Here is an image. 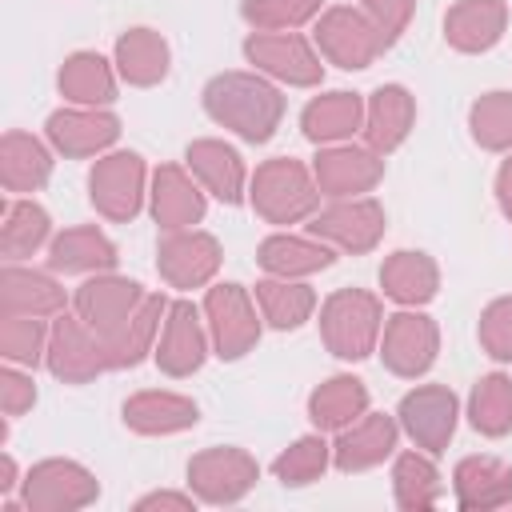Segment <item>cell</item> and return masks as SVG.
I'll list each match as a JSON object with an SVG mask.
<instances>
[{
  "label": "cell",
  "mask_w": 512,
  "mask_h": 512,
  "mask_svg": "<svg viewBox=\"0 0 512 512\" xmlns=\"http://www.w3.org/2000/svg\"><path fill=\"white\" fill-rule=\"evenodd\" d=\"M204 108L212 120L236 128L244 140H268L272 128L280 124L284 100L272 84L244 76V72H224L204 88Z\"/></svg>",
  "instance_id": "1"
},
{
  "label": "cell",
  "mask_w": 512,
  "mask_h": 512,
  "mask_svg": "<svg viewBox=\"0 0 512 512\" xmlns=\"http://www.w3.org/2000/svg\"><path fill=\"white\" fill-rule=\"evenodd\" d=\"M320 332H324V344L344 356V360H360L372 352L376 344V332H380V304L368 296V292H356V288H344L336 292L324 312H320Z\"/></svg>",
  "instance_id": "2"
},
{
  "label": "cell",
  "mask_w": 512,
  "mask_h": 512,
  "mask_svg": "<svg viewBox=\"0 0 512 512\" xmlns=\"http://www.w3.org/2000/svg\"><path fill=\"white\" fill-rule=\"evenodd\" d=\"M252 204L272 224H292L316 208V188L296 160H268L256 168Z\"/></svg>",
  "instance_id": "3"
},
{
  "label": "cell",
  "mask_w": 512,
  "mask_h": 512,
  "mask_svg": "<svg viewBox=\"0 0 512 512\" xmlns=\"http://www.w3.org/2000/svg\"><path fill=\"white\" fill-rule=\"evenodd\" d=\"M316 40H320L324 56L340 68H364L376 60L380 48H388L384 36L376 32V24L356 8H328L316 28Z\"/></svg>",
  "instance_id": "4"
},
{
  "label": "cell",
  "mask_w": 512,
  "mask_h": 512,
  "mask_svg": "<svg viewBox=\"0 0 512 512\" xmlns=\"http://www.w3.org/2000/svg\"><path fill=\"white\" fill-rule=\"evenodd\" d=\"M140 308V288L132 280H116V276H100V280H88L80 292H76V312L80 320L104 340L112 344L124 324L132 320V312Z\"/></svg>",
  "instance_id": "5"
},
{
  "label": "cell",
  "mask_w": 512,
  "mask_h": 512,
  "mask_svg": "<svg viewBox=\"0 0 512 512\" xmlns=\"http://www.w3.org/2000/svg\"><path fill=\"white\" fill-rule=\"evenodd\" d=\"M96 500V480L68 460H44L24 480V504L32 512H64Z\"/></svg>",
  "instance_id": "6"
},
{
  "label": "cell",
  "mask_w": 512,
  "mask_h": 512,
  "mask_svg": "<svg viewBox=\"0 0 512 512\" xmlns=\"http://www.w3.org/2000/svg\"><path fill=\"white\" fill-rule=\"evenodd\" d=\"M188 480L204 500H236L256 484V460L240 448H208L192 456Z\"/></svg>",
  "instance_id": "7"
},
{
  "label": "cell",
  "mask_w": 512,
  "mask_h": 512,
  "mask_svg": "<svg viewBox=\"0 0 512 512\" xmlns=\"http://www.w3.org/2000/svg\"><path fill=\"white\" fill-rule=\"evenodd\" d=\"M204 312H208V320H212V340H216L220 356L236 360V356H244V352L256 344L260 324H256V312H252L244 288H236V284L212 288L208 300H204Z\"/></svg>",
  "instance_id": "8"
},
{
  "label": "cell",
  "mask_w": 512,
  "mask_h": 512,
  "mask_svg": "<svg viewBox=\"0 0 512 512\" xmlns=\"http://www.w3.org/2000/svg\"><path fill=\"white\" fill-rule=\"evenodd\" d=\"M48 364H52V372L64 376V380H92L96 372L112 368V356H108V344L96 340L88 324L64 316V320H56V328H52Z\"/></svg>",
  "instance_id": "9"
},
{
  "label": "cell",
  "mask_w": 512,
  "mask_h": 512,
  "mask_svg": "<svg viewBox=\"0 0 512 512\" xmlns=\"http://www.w3.org/2000/svg\"><path fill=\"white\" fill-rule=\"evenodd\" d=\"M140 184H144V164L132 152H116L92 168V204L108 220H128L140 208Z\"/></svg>",
  "instance_id": "10"
},
{
  "label": "cell",
  "mask_w": 512,
  "mask_h": 512,
  "mask_svg": "<svg viewBox=\"0 0 512 512\" xmlns=\"http://www.w3.org/2000/svg\"><path fill=\"white\" fill-rule=\"evenodd\" d=\"M400 420H404V428L412 432V440H416L420 448L444 452L448 440H452V428H456V400H452V392L440 388V384L416 388L412 396H404Z\"/></svg>",
  "instance_id": "11"
},
{
  "label": "cell",
  "mask_w": 512,
  "mask_h": 512,
  "mask_svg": "<svg viewBox=\"0 0 512 512\" xmlns=\"http://www.w3.org/2000/svg\"><path fill=\"white\" fill-rule=\"evenodd\" d=\"M220 264V244L204 232H172L160 244V276L176 288L204 284Z\"/></svg>",
  "instance_id": "12"
},
{
  "label": "cell",
  "mask_w": 512,
  "mask_h": 512,
  "mask_svg": "<svg viewBox=\"0 0 512 512\" xmlns=\"http://www.w3.org/2000/svg\"><path fill=\"white\" fill-rule=\"evenodd\" d=\"M248 60L260 64L264 72L288 80V84H316L320 80V64L308 52V44L300 36H284V32H256L244 44Z\"/></svg>",
  "instance_id": "13"
},
{
  "label": "cell",
  "mask_w": 512,
  "mask_h": 512,
  "mask_svg": "<svg viewBox=\"0 0 512 512\" xmlns=\"http://www.w3.org/2000/svg\"><path fill=\"white\" fill-rule=\"evenodd\" d=\"M436 356V324L428 316L400 312L384 328V364L400 376H416Z\"/></svg>",
  "instance_id": "14"
},
{
  "label": "cell",
  "mask_w": 512,
  "mask_h": 512,
  "mask_svg": "<svg viewBox=\"0 0 512 512\" xmlns=\"http://www.w3.org/2000/svg\"><path fill=\"white\" fill-rule=\"evenodd\" d=\"M316 236L324 240H336L340 248H352V252H368L380 232H384V212L380 204L372 200H356V204H336L328 212L316 216V224H308Z\"/></svg>",
  "instance_id": "15"
},
{
  "label": "cell",
  "mask_w": 512,
  "mask_h": 512,
  "mask_svg": "<svg viewBox=\"0 0 512 512\" xmlns=\"http://www.w3.org/2000/svg\"><path fill=\"white\" fill-rule=\"evenodd\" d=\"M160 368L168 376H188L192 368H200L204 360V328H200V316L192 304H172L168 308V324H164V340H160V352H156Z\"/></svg>",
  "instance_id": "16"
},
{
  "label": "cell",
  "mask_w": 512,
  "mask_h": 512,
  "mask_svg": "<svg viewBox=\"0 0 512 512\" xmlns=\"http://www.w3.org/2000/svg\"><path fill=\"white\" fill-rule=\"evenodd\" d=\"M504 20H508V12L500 0H460L444 20V36L460 52H480L500 40Z\"/></svg>",
  "instance_id": "17"
},
{
  "label": "cell",
  "mask_w": 512,
  "mask_h": 512,
  "mask_svg": "<svg viewBox=\"0 0 512 512\" xmlns=\"http://www.w3.org/2000/svg\"><path fill=\"white\" fill-rule=\"evenodd\" d=\"M460 508H496L512 500V468L492 456H468L456 464Z\"/></svg>",
  "instance_id": "18"
},
{
  "label": "cell",
  "mask_w": 512,
  "mask_h": 512,
  "mask_svg": "<svg viewBox=\"0 0 512 512\" xmlns=\"http://www.w3.org/2000/svg\"><path fill=\"white\" fill-rule=\"evenodd\" d=\"M380 172H384V164L360 148H332V152H320V160H316V184L328 196L364 192L380 180Z\"/></svg>",
  "instance_id": "19"
},
{
  "label": "cell",
  "mask_w": 512,
  "mask_h": 512,
  "mask_svg": "<svg viewBox=\"0 0 512 512\" xmlns=\"http://www.w3.org/2000/svg\"><path fill=\"white\" fill-rule=\"evenodd\" d=\"M116 132H120V124L108 112H56L48 120L52 144L60 152H68V156H88V152L112 144Z\"/></svg>",
  "instance_id": "20"
},
{
  "label": "cell",
  "mask_w": 512,
  "mask_h": 512,
  "mask_svg": "<svg viewBox=\"0 0 512 512\" xmlns=\"http://www.w3.org/2000/svg\"><path fill=\"white\" fill-rule=\"evenodd\" d=\"M0 304L4 316H48L64 308V292L40 276V272H24V268H4L0 276Z\"/></svg>",
  "instance_id": "21"
},
{
  "label": "cell",
  "mask_w": 512,
  "mask_h": 512,
  "mask_svg": "<svg viewBox=\"0 0 512 512\" xmlns=\"http://www.w3.org/2000/svg\"><path fill=\"white\" fill-rule=\"evenodd\" d=\"M152 208H156V220L172 232L196 224L204 216V196L196 192V184L176 168V164H164L156 172V192H152Z\"/></svg>",
  "instance_id": "22"
},
{
  "label": "cell",
  "mask_w": 512,
  "mask_h": 512,
  "mask_svg": "<svg viewBox=\"0 0 512 512\" xmlns=\"http://www.w3.org/2000/svg\"><path fill=\"white\" fill-rule=\"evenodd\" d=\"M188 164H192V172L208 184V192H216V196L228 200V204L240 200L244 164H240V156H236L228 144H220V140H196V144L188 148Z\"/></svg>",
  "instance_id": "23"
},
{
  "label": "cell",
  "mask_w": 512,
  "mask_h": 512,
  "mask_svg": "<svg viewBox=\"0 0 512 512\" xmlns=\"http://www.w3.org/2000/svg\"><path fill=\"white\" fill-rule=\"evenodd\" d=\"M392 448H396V424L388 416H368L336 440V464L344 472H356V468H368V464L384 460Z\"/></svg>",
  "instance_id": "24"
},
{
  "label": "cell",
  "mask_w": 512,
  "mask_h": 512,
  "mask_svg": "<svg viewBox=\"0 0 512 512\" xmlns=\"http://www.w3.org/2000/svg\"><path fill=\"white\" fill-rule=\"evenodd\" d=\"M380 284L400 304H424L436 292V264L420 252H396L380 268Z\"/></svg>",
  "instance_id": "25"
},
{
  "label": "cell",
  "mask_w": 512,
  "mask_h": 512,
  "mask_svg": "<svg viewBox=\"0 0 512 512\" xmlns=\"http://www.w3.org/2000/svg\"><path fill=\"white\" fill-rule=\"evenodd\" d=\"M124 420L136 432H176L196 420V408L192 400L172 396V392H140L124 404Z\"/></svg>",
  "instance_id": "26"
},
{
  "label": "cell",
  "mask_w": 512,
  "mask_h": 512,
  "mask_svg": "<svg viewBox=\"0 0 512 512\" xmlns=\"http://www.w3.org/2000/svg\"><path fill=\"white\" fill-rule=\"evenodd\" d=\"M408 128H412V96L404 88H380L368 104V128H364L368 144L376 152H388L408 136Z\"/></svg>",
  "instance_id": "27"
},
{
  "label": "cell",
  "mask_w": 512,
  "mask_h": 512,
  "mask_svg": "<svg viewBox=\"0 0 512 512\" xmlns=\"http://www.w3.org/2000/svg\"><path fill=\"white\" fill-rule=\"evenodd\" d=\"M0 180L12 192L40 188L48 180V152L24 132H8L0 144Z\"/></svg>",
  "instance_id": "28"
},
{
  "label": "cell",
  "mask_w": 512,
  "mask_h": 512,
  "mask_svg": "<svg viewBox=\"0 0 512 512\" xmlns=\"http://www.w3.org/2000/svg\"><path fill=\"white\" fill-rule=\"evenodd\" d=\"M364 120V104L352 92H332L320 96L304 108V132L312 140H336V136H352Z\"/></svg>",
  "instance_id": "29"
},
{
  "label": "cell",
  "mask_w": 512,
  "mask_h": 512,
  "mask_svg": "<svg viewBox=\"0 0 512 512\" xmlns=\"http://www.w3.org/2000/svg\"><path fill=\"white\" fill-rule=\"evenodd\" d=\"M116 60H120V72L132 84H156L164 76V68H168V48H164V40L156 32L136 28L116 44Z\"/></svg>",
  "instance_id": "30"
},
{
  "label": "cell",
  "mask_w": 512,
  "mask_h": 512,
  "mask_svg": "<svg viewBox=\"0 0 512 512\" xmlns=\"http://www.w3.org/2000/svg\"><path fill=\"white\" fill-rule=\"evenodd\" d=\"M52 268L64 272H88V268H112L116 248L96 232V228H72L52 244Z\"/></svg>",
  "instance_id": "31"
},
{
  "label": "cell",
  "mask_w": 512,
  "mask_h": 512,
  "mask_svg": "<svg viewBox=\"0 0 512 512\" xmlns=\"http://www.w3.org/2000/svg\"><path fill=\"white\" fill-rule=\"evenodd\" d=\"M368 404V392L352 376H336L312 392V420L320 428H344L352 416H360Z\"/></svg>",
  "instance_id": "32"
},
{
  "label": "cell",
  "mask_w": 512,
  "mask_h": 512,
  "mask_svg": "<svg viewBox=\"0 0 512 512\" xmlns=\"http://www.w3.org/2000/svg\"><path fill=\"white\" fill-rule=\"evenodd\" d=\"M332 260L328 248L312 244V240H296V236H272L260 244V264L276 276H304V272H316Z\"/></svg>",
  "instance_id": "33"
},
{
  "label": "cell",
  "mask_w": 512,
  "mask_h": 512,
  "mask_svg": "<svg viewBox=\"0 0 512 512\" xmlns=\"http://www.w3.org/2000/svg\"><path fill=\"white\" fill-rule=\"evenodd\" d=\"M60 88H64V96H72L80 104H108L112 100V72L100 56L80 52L60 68Z\"/></svg>",
  "instance_id": "34"
},
{
  "label": "cell",
  "mask_w": 512,
  "mask_h": 512,
  "mask_svg": "<svg viewBox=\"0 0 512 512\" xmlns=\"http://www.w3.org/2000/svg\"><path fill=\"white\" fill-rule=\"evenodd\" d=\"M160 312H164V300L160 296H144L140 308L132 312V320L124 324V332L108 344V356H112V368H124V364H136L148 344H152V332L160 324Z\"/></svg>",
  "instance_id": "35"
},
{
  "label": "cell",
  "mask_w": 512,
  "mask_h": 512,
  "mask_svg": "<svg viewBox=\"0 0 512 512\" xmlns=\"http://www.w3.org/2000/svg\"><path fill=\"white\" fill-rule=\"evenodd\" d=\"M256 300L264 308V316L276 324V328H296L308 320L316 296L304 288V284H284V280H264L256 284Z\"/></svg>",
  "instance_id": "36"
},
{
  "label": "cell",
  "mask_w": 512,
  "mask_h": 512,
  "mask_svg": "<svg viewBox=\"0 0 512 512\" xmlns=\"http://www.w3.org/2000/svg\"><path fill=\"white\" fill-rule=\"evenodd\" d=\"M472 424L488 436H500L512 428V380L508 376H488L472 392Z\"/></svg>",
  "instance_id": "37"
},
{
  "label": "cell",
  "mask_w": 512,
  "mask_h": 512,
  "mask_svg": "<svg viewBox=\"0 0 512 512\" xmlns=\"http://www.w3.org/2000/svg\"><path fill=\"white\" fill-rule=\"evenodd\" d=\"M48 236V216L36 204H8L4 208V232H0V248L8 260L28 256L40 240Z\"/></svg>",
  "instance_id": "38"
},
{
  "label": "cell",
  "mask_w": 512,
  "mask_h": 512,
  "mask_svg": "<svg viewBox=\"0 0 512 512\" xmlns=\"http://www.w3.org/2000/svg\"><path fill=\"white\" fill-rule=\"evenodd\" d=\"M392 480H396V500H400V508H428V504L440 496V476H436V468H432L424 456H416V452H408V456L396 460Z\"/></svg>",
  "instance_id": "39"
},
{
  "label": "cell",
  "mask_w": 512,
  "mask_h": 512,
  "mask_svg": "<svg viewBox=\"0 0 512 512\" xmlns=\"http://www.w3.org/2000/svg\"><path fill=\"white\" fill-rule=\"evenodd\" d=\"M472 132L484 148L512 144V92H492L472 108Z\"/></svg>",
  "instance_id": "40"
},
{
  "label": "cell",
  "mask_w": 512,
  "mask_h": 512,
  "mask_svg": "<svg viewBox=\"0 0 512 512\" xmlns=\"http://www.w3.org/2000/svg\"><path fill=\"white\" fill-rule=\"evenodd\" d=\"M324 464H328V444L316 440V436H308V440L292 444V448L276 460V476H280L284 484H308V480H316V476L324 472Z\"/></svg>",
  "instance_id": "41"
},
{
  "label": "cell",
  "mask_w": 512,
  "mask_h": 512,
  "mask_svg": "<svg viewBox=\"0 0 512 512\" xmlns=\"http://www.w3.org/2000/svg\"><path fill=\"white\" fill-rule=\"evenodd\" d=\"M0 348L8 360H24V364H36L40 348H44V328L36 316H4V328H0Z\"/></svg>",
  "instance_id": "42"
},
{
  "label": "cell",
  "mask_w": 512,
  "mask_h": 512,
  "mask_svg": "<svg viewBox=\"0 0 512 512\" xmlns=\"http://www.w3.org/2000/svg\"><path fill=\"white\" fill-rule=\"evenodd\" d=\"M320 8V0H248L244 16L256 28H292L300 20H308Z\"/></svg>",
  "instance_id": "43"
},
{
  "label": "cell",
  "mask_w": 512,
  "mask_h": 512,
  "mask_svg": "<svg viewBox=\"0 0 512 512\" xmlns=\"http://www.w3.org/2000/svg\"><path fill=\"white\" fill-rule=\"evenodd\" d=\"M480 344L496 360H512V300H496L480 320Z\"/></svg>",
  "instance_id": "44"
},
{
  "label": "cell",
  "mask_w": 512,
  "mask_h": 512,
  "mask_svg": "<svg viewBox=\"0 0 512 512\" xmlns=\"http://www.w3.org/2000/svg\"><path fill=\"white\" fill-rule=\"evenodd\" d=\"M412 4L416 0H364V12L376 24V32L384 36V44H392L404 32V24L412 16Z\"/></svg>",
  "instance_id": "45"
},
{
  "label": "cell",
  "mask_w": 512,
  "mask_h": 512,
  "mask_svg": "<svg viewBox=\"0 0 512 512\" xmlns=\"http://www.w3.org/2000/svg\"><path fill=\"white\" fill-rule=\"evenodd\" d=\"M32 400H36L32 380L20 376V372H12V368H4V372H0V408H4L8 416H20L24 408H32Z\"/></svg>",
  "instance_id": "46"
},
{
  "label": "cell",
  "mask_w": 512,
  "mask_h": 512,
  "mask_svg": "<svg viewBox=\"0 0 512 512\" xmlns=\"http://www.w3.org/2000/svg\"><path fill=\"white\" fill-rule=\"evenodd\" d=\"M496 192H500L504 212L512 216V160H504V168H500V176H496Z\"/></svg>",
  "instance_id": "47"
},
{
  "label": "cell",
  "mask_w": 512,
  "mask_h": 512,
  "mask_svg": "<svg viewBox=\"0 0 512 512\" xmlns=\"http://www.w3.org/2000/svg\"><path fill=\"white\" fill-rule=\"evenodd\" d=\"M136 508H140V512H148V508H188V500H184V496H168V492H160V496H144Z\"/></svg>",
  "instance_id": "48"
},
{
  "label": "cell",
  "mask_w": 512,
  "mask_h": 512,
  "mask_svg": "<svg viewBox=\"0 0 512 512\" xmlns=\"http://www.w3.org/2000/svg\"><path fill=\"white\" fill-rule=\"evenodd\" d=\"M8 488H12V460L4 456L0 460V492H8Z\"/></svg>",
  "instance_id": "49"
}]
</instances>
